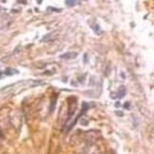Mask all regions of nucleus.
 Masks as SVG:
<instances>
[{"label":"nucleus","instance_id":"4","mask_svg":"<svg viewBox=\"0 0 154 154\" xmlns=\"http://www.w3.org/2000/svg\"><path fill=\"white\" fill-rule=\"evenodd\" d=\"M77 56V52H67L64 53L60 56L61 59H66V60H69V59H73Z\"/></svg>","mask_w":154,"mask_h":154},{"label":"nucleus","instance_id":"1","mask_svg":"<svg viewBox=\"0 0 154 154\" xmlns=\"http://www.w3.org/2000/svg\"><path fill=\"white\" fill-rule=\"evenodd\" d=\"M100 136H101V133L98 130H90V131H85L84 133H82L81 137L83 141L87 142L88 144H93V142L96 141Z\"/></svg>","mask_w":154,"mask_h":154},{"label":"nucleus","instance_id":"7","mask_svg":"<svg viewBox=\"0 0 154 154\" xmlns=\"http://www.w3.org/2000/svg\"><path fill=\"white\" fill-rule=\"evenodd\" d=\"M116 106H120V103H116V105H115Z\"/></svg>","mask_w":154,"mask_h":154},{"label":"nucleus","instance_id":"2","mask_svg":"<svg viewBox=\"0 0 154 154\" xmlns=\"http://www.w3.org/2000/svg\"><path fill=\"white\" fill-rule=\"evenodd\" d=\"M79 154H101V149L94 144H88L83 147Z\"/></svg>","mask_w":154,"mask_h":154},{"label":"nucleus","instance_id":"3","mask_svg":"<svg viewBox=\"0 0 154 154\" xmlns=\"http://www.w3.org/2000/svg\"><path fill=\"white\" fill-rule=\"evenodd\" d=\"M57 97H58V94L57 93H53L52 97L51 98V106H50V112H51L54 110L55 109V105H56V101H57Z\"/></svg>","mask_w":154,"mask_h":154},{"label":"nucleus","instance_id":"5","mask_svg":"<svg viewBox=\"0 0 154 154\" xmlns=\"http://www.w3.org/2000/svg\"><path fill=\"white\" fill-rule=\"evenodd\" d=\"M126 92H127V91H126L125 87H124V86H121V88H119V91H118V92H117V94H118V95H117V96L115 97V99H117V98H119V99L123 98L124 96H125Z\"/></svg>","mask_w":154,"mask_h":154},{"label":"nucleus","instance_id":"6","mask_svg":"<svg viewBox=\"0 0 154 154\" xmlns=\"http://www.w3.org/2000/svg\"><path fill=\"white\" fill-rule=\"evenodd\" d=\"M66 5L67 6H69V7H72V6H74L76 3H77V1H72V0H67L66 2Z\"/></svg>","mask_w":154,"mask_h":154}]
</instances>
